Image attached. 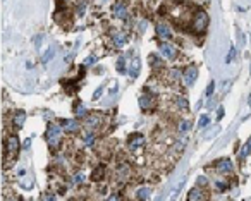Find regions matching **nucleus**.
<instances>
[{
  "label": "nucleus",
  "mask_w": 251,
  "mask_h": 201,
  "mask_svg": "<svg viewBox=\"0 0 251 201\" xmlns=\"http://www.w3.org/2000/svg\"><path fill=\"white\" fill-rule=\"evenodd\" d=\"M208 26V16L205 10H198L195 16V21H193V29L196 33H203Z\"/></svg>",
  "instance_id": "nucleus-1"
},
{
  "label": "nucleus",
  "mask_w": 251,
  "mask_h": 201,
  "mask_svg": "<svg viewBox=\"0 0 251 201\" xmlns=\"http://www.w3.org/2000/svg\"><path fill=\"white\" fill-rule=\"evenodd\" d=\"M60 132H62V129L59 126H55V124H48V129H47V143L50 144L52 148L59 144Z\"/></svg>",
  "instance_id": "nucleus-2"
},
{
  "label": "nucleus",
  "mask_w": 251,
  "mask_h": 201,
  "mask_svg": "<svg viewBox=\"0 0 251 201\" xmlns=\"http://www.w3.org/2000/svg\"><path fill=\"white\" fill-rule=\"evenodd\" d=\"M158 50H160L162 57L169 59V60L176 59V55H177V50H176V47H174V45H170V43H160Z\"/></svg>",
  "instance_id": "nucleus-3"
},
{
  "label": "nucleus",
  "mask_w": 251,
  "mask_h": 201,
  "mask_svg": "<svg viewBox=\"0 0 251 201\" xmlns=\"http://www.w3.org/2000/svg\"><path fill=\"white\" fill-rule=\"evenodd\" d=\"M155 31H156V35H158L160 40H170L172 38V31H170L169 24H165V22H158Z\"/></svg>",
  "instance_id": "nucleus-4"
},
{
  "label": "nucleus",
  "mask_w": 251,
  "mask_h": 201,
  "mask_svg": "<svg viewBox=\"0 0 251 201\" xmlns=\"http://www.w3.org/2000/svg\"><path fill=\"white\" fill-rule=\"evenodd\" d=\"M196 78H198V69H196L195 66L187 67L186 72H184V84H186V86H193Z\"/></svg>",
  "instance_id": "nucleus-5"
},
{
  "label": "nucleus",
  "mask_w": 251,
  "mask_h": 201,
  "mask_svg": "<svg viewBox=\"0 0 251 201\" xmlns=\"http://www.w3.org/2000/svg\"><path fill=\"white\" fill-rule=\"evenodd\" d=\"M143 141H145L143 134H138V132H134V134L129 138V141H127V146H129V150H136V148H139V146L143 144Z\"/></svg>",
  "instance_id": "nucleus-6"
},
{
  "label": "nucleus",
  "mask_w": 251,
  "mask_h": 201,
  "mask_svg": "<svg viewBox=\"0 0 251 201\" xmlns=\"http://www.w3.org/2000/svg\"><path fill=\"white\" fill-rule=\"evenodd\" d=\"M112 12H114V16H115L117 19H127V7H126L124 4H115L112 7Z\"/></svg>",
  "instance_id": "nucleus-7"
},
{
  "label": "nucleus",
  "mask_w": 251,
  "mask_h": 201,
  "mask_svg": "<svg viewBox=\"0 0 251 201\" xmlns=\"http://www.w3.org/2000/svg\"><path fill=\"white\" fill-rule=\"evenodd\" d=\"M139 67H141V60H139L138 57H134L133 60H131V66H129V69H127V74H129L133 79H136L138 74H139Z\"/></svg>",
  "instance_id": "nucleus-8"
},
{
  "label": "nucleus",
  "mask_w": 251,
  "mask_h": 201,
  "mask_svg": "<svg viewBox=\"0 0 251 201\" xmlns=\"http://www.w3.org/2000/svg\"><path fill=\"white\" fill-rule=\"evenodd\" d=\"M217 169L220 172H230L232 170V162L229 158H224V160H217Z\"/></svg>",
  "instance_id": "nucleus-9"
},
{
  "label": "nucleus",
  "mask_w": 251,
  "mask_h": 201,
  "mask_svg": "<svg viewBox=\"0 0 251 201\" xmlns=\"http://www.w3.org/2000/svg\"><path fill=\"white\" fill-rule=\"evenodd\" d=\"M112 41H114L115 47H122V45H126V41H127V35H126V33H114Z\"/></svg>",
  "instance_id": "nucleus-10"
},
{
  "label": "nucleus",
  "mask_w": 251,
  "mask_h": 201,
  "mask_svg": "<svg viewBox=\"0 0 251 201\" xmlns=\"http://www.w3.org/2000/svg\"><path fill=\"white\" fill-rule=\"evenodd\" d=\"M129 165L127 163H122V165H119V169H117V175H119V180H126L127 177H129Z\"/></svg>",
  "instance_id": "nucleus-11"
},
{
  "label": "nucleus",
  "mask_w": 251,
  "mask_h": 201,
  "mask_svg": "<svg viewBox=\"0 0 251 201\" xmlns=\"http://www.w3.org/2000/svg\"><path fill=\"white\" fill-rule=\"evenodd\" d=\"M17 148H19L17 138H16V136H10L9 139H7V151L12 155V153H16V151H17Z\"/></svg>",
  "instance_id": "nucleus-12"
},
{
  "label": "nucleus",
  "mask_w": 251,
  "mask_h": 201,
  "mask_svg": "<svg viewBox=\"0 0 251 201\" xmlns=\"http://www.w3.org/2000/svg\"><path fill=\"white\" fill-rule=\"evenodd\" d=\"M62 127H64V131H67V132H74V131H78V122H76V120H64V122H62Z\"/></svg>",
  "instance_id": "nucleus-13"
},
{
  "label": "nucleus",
  "mask_w": 251,
  "mask_h": 201,
  "mask_svg": "<svg viewBox=\"0 0 251 201\" xmlns=\"http://www.w3.org/2000/svg\"><path fill=\"white\" fill-rule=\"evenodd\" d=\"M150 194H152V189L150 188H139L138 192H136V198H138V199H148Z\"/></svg>",
  "instance_id": "nucleus-14"
},
{
  "label": "nucleus",
  "mask_w": 251,
  "mask_h": 201,
  "mask_svg": "<svg viewBox=\"0 0 251 201\" xmlns=\"http://www.w3.org/2000/svg\"><path fill=\"white\" fill-rule=\"evenodd\" d=\"M24 120H26V114L22 112V110H19L17 114L14 115V124L17 127H22V124H24Z\"/></svg>",
  "instance_id": "nucleus-15"
},
{
  "label": "nucleus",
  "mask_w": 251,
  "mask_h": 201,
  "mask_svg": "<svg viewBox=\"0 0 251 201\" xmlns=\"http://www.w3.org/2000/svg\"><path fill=\"white\" fill-rule=\"evenodd\" d=\"M203 194H201V192H199V189L198 188H195V189H191V191H189V194H187V199H191V201H193V199H203Z\"/></svg>",
  "instance_id": "nucleus-16"
},
{
  "label": "nucleus",
  "mask_w": 251,
  "mask_h": 201,
  "mask_svg": "<svg viewBox=\"0 0 251 201\" xmlns=\"http://www.w3.org/2000/svg\"><path fill=\"white\" fill-rule=\"evenodd\" d=\"M53 55H55V47H50L47 50V53H43V57H41V60H43V64H47V62H50L53 59Z\"/></svg>",
  "instance_id": "nucleus-17"
},
{
  "label": "nucleus",
  "mask_w": 251,
  "mask_h": 201,
  "mask_svg": "<svg viewBox=\"0 0 251 201\" xmlns=\"http://www.w3.org/2000/svg\"><path fill=\"white\" fill-rule=\"evenodd\" d=\"M103 174H105L103 167H96L95 170H93V174H91V179H93V180H100V179H103Z\"/></svg>",
  "instance_id": "nucleus-18"
},
{
  "label": "nucleus",
  "mask_w": 251,
  "mask_h": 201,
  "mask_svg": "<svg viewBox=\"0 0 251 201\" xmlns=\"http://www.w3.org/2000/svg\"><path fill=\"white\" fill-rule=\"evenodd\" d=\"M139 107H141V108H150V107H152V100H150L148 96H141V98H139Z\"/></svg>",
  "instance_id": "nucleus-19"
},
{
  "label": "nucleus",
  "mask_w": 251,
  "mask_h": 201,
  "mask_svg": "<svg viewBox=\"0 0 251 201\" xmlns=\"http://www.w3.org/2000/svg\"><path fill=\"white\" fill-rule=\"evenodd\" d=\"M176 105H177L181 110H187L189 103H187V100H186V98H181V96H179L177 100H176Z\"/></svg>",
  "instance_id": "nucleus-20"
},
{
  "label": "nucleus",
  "mask_w": 251,
  "mask_h": 201,
  "mask_svg": "<svg viewBox=\"0 0 251 201\" xmlns=\"http://www.w3.org/2000/svg\"><path fill=\"white\" fill-rule=\"evenodd\" d=\"M93 143H95V134L93 132H86L84 134V144L86 146H93Z\"/></svg>",
  "instance_id": "nucleus-21"
},
{
  "label": "nucleus",
  "mask_w": 251,
  "mask_h": 201,
  "mask_svg": "<svg viewBox=\"0 0 251 201\" xmlns=\"http://www.w3.org/2000/svg\"><path fill=\"white\" fill-rule=\"evenodd\" d=\"M208 124H210V115H201V117H199V122H198V127L203 129V127L208 126Z\"/></svg>",
  "instance_id": "nucleus-22"
},
{
  "label": "nucleus",
  "mask_w": 251,
  "mask_h": 201,
  "mask_svg": "<svg viewBox=\"0 0 251 201\" xmlns=\"http://www.w3.org/2000/svg\"><path fill=\"white\" fill-rule=\"evenodd\" d=\"M126 59L124 57H119V60H117V72H121V74H124L126 72Z\"/></svg>",
  "instance_id": "nucleus-23"
},
{
  "label": "nucleus",
  "mask_w": 251,
  "mask_h": 201,
  "mask_svg": "<svg viewBox=\"0 0 251 201\" xmlns=\"http://www.w3.org/2000/svg\"><path fill=\"white\" fill-rule=\"evenodd\" d=\"M191 129V122L189 120H182L181 124H179V131L182 132V134H184V132H187Z\"/></svg>",
  "instance_id": "nucleus-24"
},
{
  "label": "nucleus",
  "mask_w": 251,
  "mask_h": 201,
  "mask_svg": "<svg viewBox=\"0 0 251 201\" xmlns=\"http://www.w3.org/2000/svg\"><path fill=\"white\" fill-rule=\"evenodd\" d=\"M150 64H152L153 67H162V66H164V62H162V59L155 57V55H150Z\"/></svg>",
  "instance_id": "nucleus-25"
},
{
  "label": "nucleus",
  "mask_w": 251,
  "mask_h": 201,
  "mask_svg": "<svg viewBox=\"0 0 251 201\" xmlns=\"http://www.w3.org/2000/svg\"><path fill=\"white\" fill-rule=\"evenodd\" d=\"M236 48L234 47H230V50H229V53H227V59H225V64H230V62L234 60V57H236Z\"/></svg>",
  "instance_id": "nucleus-26"
},
{
  "label": "nucleus",
  "mask_w": 251,
  "mask_h": 201,
  "mask_svg": "<svg viewBox=\"0 0 251 201\" xmlns=\"http://www.w3.org/2000/svg\"><path fill=\"white\" fill-rule=\"evenodd\" d=\"M100 124V117L98 115H91L90 119H88V126L90 127H95V126H98Z\"/></svg>",
  "instance_id": "nucleus-27"
},
{
  "label": "nucleus",
  "mask_w": 251,
  "mask_h": 201,
  "mask_svg": "<svg viewBox=\"0 0 251 201\" xmlns=\"http://www.w3.org/2000/svg\"><path fill=\"white\" fill-rule=\"evenodd\" d=\"M213 91H215V83H213V81H210V84H208L207 93H205V95H207L208 98H212V96H213Z\"/></svg>",
  "instance_id": "nucleus-28"
},
{
  "label": "nucleus",
  "mask_w": 251,
  "mask_h": 201,
  "mask_svg": "<svg viewBox=\"0 0 251 201\" xmlns=\"http://www.w3.org/2000/svg\"><path fill=\"white\" fill-rule=\"evenodd\" d=\"M86 179V175L83 174V172H79V174H76L72 177V184H78V182H83V180Z\"/></svg>",
  "instance_id": "nucleus-29"
},
{
  "label": "nucleus",
  "mask_w": 251,
  "mask_h": 201,
  "mask_svg": "<svg viewBox=\"0 0 251 201\" xmlns=\"http://www.w3.org/2000/svg\"><path fill=\"white\" fill-rule=\"evenodd\" d=\"M76 114H78V117H83V115H86V107L79 103L78 108H76Z\"/></svg>",
  "instance_id": "nucleus-30"
},
{
  "label": "nucleus",
  "mask_w": 251,
  "mask_h": 201,
  "mask_svg": "<svg viewBox=\"0 0 251 201\" xmlns=\"http://www.w3.org/2000/svg\"><path fill=\"white\" fill-rule=\"evenodd\" d=\"M96 62V55H90L88 59H84V66H91Z\"/></svg>",
  "instance_id": "nucleus-31"
},
{
  "label": "nucleus",
  "mask_w": 251,
  "mask_h": 201,
  "mask_svg": "<svg viewBox=\"0 0 251 201\" xmlns=\"http://www.w3.org/2000/svg\"><path fill=\"white\" fill-rule=\"evenodd\" d=\"M196 182H198V186H207V184H208V179L205 177V175H199Z\"/></svg>",
  "instance_id": "nucleus-32"
},
{
  "label": "nucleus",
  "mask_w": 251,
  "mask_h": 201,
  "mask_svg": "<svg viewBox=\"0 0 251 201\" xmlns=\"http://www.w3.org/2000/svg\"><path fill=\"white\" fill-rule=\"evenodd\" d=\"M102 93H103V86H100L98 89H96V91L93 93V100H98L100 96H102Z\"/></svg>",
  "instance_id": "nucleus-33"
},
{
  "label": "nucleus",
  "mask_w": 251,
  "mask_h": 201,
  "mask_svg": "<svg viewBox=\"0 0 251 201\" xmlns=\"http://www.w3.org/2000/svg\"><path fill=\"white\" fill-rule=\"evenodd\" d=\"M41 41H43V35H38V36H36V40H35V47H36V50H38L40 47H41Z\"/></svg>",
  "instance_id": "nucleus-34"
},
{
  "label": "nucleus",
  "mask_w": 251,
  "mask_h": 201,
  "mask_svg": "<svg viewBox=\"0 0 251 201\" xmlns=\"http://www.w3.org/2000/svg\"><path fill=\"white\" fill-rule=\"evenodd\" d=\"M249 150H251V148H249V144H246V146H244V148L241 150V158H246V157H248V153H249Z\"/></svg>",
  "instance_id": "nucleus-35"
},
{
  "label": "nucleus",
  "mask_w": 251,
  "mask_h": 201,
  "mask_svg": "<svg viewBox=\"0 0 251 201\" xmlns=\"http://www.w3.org/2000/svg\"><path fill=\"white\" fill-rule=\"evenodd\" d=\"M217 189H218V191H227V184L225 182H217Z\"/></svg>",
  "instance_id": "nucleus-36"
},
{
  "label": "nucleus",
  "mask_w": 251,
  "mask_h": 201,
  "mask_svg": "<svg viewBox=\"0 0 251 201\" xmlns=\"http://www.w3.org/2000/svg\"><path fill=\"white\" fill-rule=\"evenodd\" d=\"M138 24H139V26H138V28H139V31H141V33H143V31L146 29V21H139Z\"/></svg>",
  "instance_id": "nucleus-37"
},
{
  "label": "nucleus",
  "mask_w": 251,
  "mask_h": 201,
  "mask_svg": "<svg viewBox=\"0 0 251 201\" xmlns=\"http://www.w3.org/2000/svg\"><path fill=\"white\" fill-rule=\"evenodd\" d=\"M84 9H86V4H81L78 7V14H79V16H83V14H84Z\"/></svg>",
  "instance_id": "nucleus-38"
},
{
  "label": "nucleus",
  "mask_w": 251,
  "mask_h": 201,
  "mask_svg": "<svg viewBox=\"0 0 251 201\" xmlns=\"http://www.w3.org/2000/svg\"><path fill=\"white\" fill-rule=\"evenodd\" d=\"M31 146V138H28V139H24V144H22V148L24 150H29Z\"/></svg>",
  "instance_id": "nucleus-39"
},
{
  "label": "nucleus",
  "mask_w": 251,
  "mask_h": 201,
  "mask_svg": "<svg viewBox=\"0 0 251 201\" xmlns=\"http://www.w3.org/2000/svg\"><path fill=\"white\" fill-rule=\"evenodd\" d=\"M222 115H224V107H218V110H217V119L220 120V119H222Z\"/></svg>",
  "instance_id": "nucleus-40"
},
{
  "label": "nucleus",
  "mask_w": 251,
  "mask_h": 201,
  "mask_svg": "<svg viewBox=\"0 0 251 201\" xmlns=\"http://www.w3.org/2000/svg\"><path fill=\"white\" fill-rule=\"evenodd\" d=\"M41 198H43V199H50V201H53V199H55V196H52V194H43Z\"/></svg>",
  "instance_id": "nucleus-41"
},
{
  "label": "nucleus",
  "mask_w": 251,
  "mask_h": 201,
  "mask_svg": "<svg viewBox=\"0 0 251 201\" xmlns=\"http://www.w3.org/2000/svg\"><path fill=\"white\" fill-rule=\"evenodd\" d=\"M108 199H119V194H112V196H108Z\"/></svg>",
  "instance_id": "nucleus-42"
},
{
  "label": "nucleus",
  "mask_w": 251,
  "mask_h": 201,
  "mask_svg": "<svg viewBox=\"0 0 251 201\" xmlns=\"http://www.w3.org/2000/svg\"><path fill=\"white\" fill-rule=\"evenodd\" d=\"M248 144H249V148H251V138H249V141H248Z\"/></svg>",
  "instance_id": "nucleus-43"
},
{
  "label": "nucleus",
  "mask_w": 251,
  "mask_h": 201,
  "mask_svg": "<svg viewBox=\"0 0 251 201\" xmlns=\"http://www.w3.org/2000/svg\"><path fill=\"white\" fill-rule=\"evenodd\" d=\"M249 70H251V67H249Z\"/></svg>",
  "instance_id": "nucleus-44"
}]
</instances>
